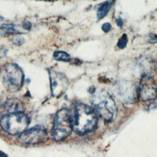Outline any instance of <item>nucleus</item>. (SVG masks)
<instances>
[{
	"label": "nucleus",
	"instance_id": "obj_1",
	"mask_svg": "<svg viewBox=\"0 0 157 157\" xmlns=\"http://www.w3.org/2000/svg\"><path fill=\"white\" fill-rule=\"evenodd\" d=\"M73 130L79 135H84L94 131L98 125V113L90 106L84 103H77L72 116Z\"/></svg>",
	"mask_w": 157,
	"mask_h": 157
},
{
	"label": "nucleus",
	"instance_id": "obj_2",
	"mask_svg": "<svg viewBox=\"0 0 157 157\" xmlns=\"http://www.w3.org/2000/svg\"><path fill=\"white\" fill-rule=\"evenodd\" d=\"M92 103L100 117L106 121H111L114 120L117 114V106L113 98L106 91L95 90L92 94Z\"/></svg>",
	"mask_w": 157,
	"mask_h": 157
},
{
	"label": "nucleus",
	"instance_id": "obj_3",
	"mask_svg": "<svg viewBox=\"0 0 157 157\" xmlns=\"http://www.w3.org/2000/svg\"><path fill=\"white\" fill-rule=\"evenodd\" d=\"M73 130V118L67 109H61L54 118L51 136L55 141H62Z\"/></svg>",
	"mask_w": 157,
	"mask_h": 157
},
{
	"label": "nucleus",
	"instance_id": "obj_4",
	"mask_svg": "<svg viewBox=\"0 0 157 157\" xmlns=\"http://www.w3.org/2000/svg\"><path fill=\"white\" fill-rule=\"evenodd\" d=\"M29 124V118L23 113H9L0 120V126L2 129L11 135L21 134L26 130Z\"/></svg>",
	"mask_w": 157,
	"mask_h": 157
},
{
	"label": "nucleus",
	"instance_id": "obj_5",
	"mask_svg": "<svg viewBox=\"0 0 157 157\" xmlns=\"http://www.w3.org/2000/svg\"><path fill=\"white\" fill-rule=\"evenodd\" d=\"M1 77L5 88L10 92H17L23 85V72L17 64H6L2 67Z\"/></svg>",
	"mask_w": 157,
	"mask_h": 157
},
{
	"label": "nucleus",
	"instance_id": "obj_6",
	"mask_svg": "<svg viewBox=\"0 0 157 157\" xmlns=\"http://www.w3.org/2000/svg\"><path fill=\"white\" fill-rule=\"evenodd\" d=\"M137 91L138 97L143 101L153 100L157 98V84L149 75H144L142 77Z\"/></svg>",
	"mask_w": 157,
	"mask_h": 157
},
{
	"label": "nucleus",
	"instance_id": "obj_7",
	"mask_svg": "<svg viewBox=\"0 0 157 157\" xmlns=\"http://www.w3.org/2000/svg\"><path fill=\"white\" fill-rule=\"evenodd\" d=\"M46 135L47 133L45 128L40 125H38L23 131L19 135L18 140L20 143H23V144L34 145L44 142L46 139Z\"/></svg>",
	"mask_w": 157,
	"mask_h": 157
},
{
	"label": "nucleus",
	"instance_id": "obj_8",
	"mask_svg": "<svg viewBox=\"0 0 157 157\" xmlns=\"http://www.w3.org/2000/svg\"><path fill=\"white\" fill-rule=\"evenodd\" d=\"M50 89L54 97H61L67 88V79L63 73L56 71H49Z\"/></svg>",
	"mask_w": 157,
	"mask_h": 157
},
{
	"label": "nucleus",
	"instance_id": "obj_9",
	"mask_svg": "<svg viewBox=\"0 0 157 157\" xmlns=\"http://www.w3.org/2000/svg\"><path fill=\"white\" fill-rule=\"evenodd\" d=\"M120 98L126 102H134L137 99L138 91L130 82H121L119 86Z\"/></svg>",
	"mask_w": 157,
	"mask_h": 157
},
{
	"label": "nucleus",
	"instance_id": "obj_10",
	"mask_svg": "<svg viewBox=\"0 0 157 157\" xmlns=\"http://www.w3.org/2000/svg\"><path fill=\"white\" fill-rule=\"evenodd\" d=\"M5 109L9 113L23 112V105L21 103V101H19L17 99H10L8 101H6Z\"/></svg>",
	"mask_w": 157,
	"mask_h": 157
},
{
	"label": "nucleus",
	"instance_id": "obj_11",
	"mask_svg": "<svg viewBox=\"0 0 157 157\" xmlns=\"http://www.w3.org/2000/svg\"><path fill=\"white\" fill-rule=\"evenodd\" d=\"M13 34H21V32L18 31L16 25L13 24H4L0 26V36L7 37Z\"/></svg>",
	"mask_w": 157,
	"mask_h": 157
},
{
	"label": "nucleus",
	"instance_id": "obj_12",
	"mask_svg": "<svg viewBox=\"0 0 157 157\" xmlns=\"http://www.w3.org/2000/svg\"><path fill=\"white\" fill-rule=\"evenodd\" d=\"M111 1H106L104 2L103 4H101L98 8V19L100 20L101 18H103L109 12L111 8Z\"/></svg>",
	"mask_w": 157,
	"mask_h": 157
},
{
	"label": "nucleus",
	"instance_id": "obj_13",
	"mask_svg": "<svg viewBox=\"0 0 157 157\" xmlns=\"http://www.w3.org/2000/svg\"><path fill=\"white\" fill-rule=\"evenodd\" d=\"M53 57L57 61H63V62H70L71 61V56L67 53L64 51H56L54 52Z\"/></svg>",
	"mask_w": 157,
	"mask_h": 157
},
{
	"label": "nucleus",
	"instance_id": "obj_14",
	"mask_svg": "<svg viewBox=\"0 0 157 157\" xmlns=\"http://www.w3.org/2000/svg\"><path fill=\"white\" fill-rule=\"evenodd\" d=\"M127 44V37L126 35H124L119 40V44H118V46L120 47V48H124L125 45Z\"/></svg>",
	"mask_w": 157,
	"mask_h": 157
},
{
	"label": "nucleus",
	"instance_id": "obj_15",
	"mask_svg": "<svg viewBox=\"0 0 157 157\" xmlns=\"http://www.w3.org/2000/svg\"><path fill=\"white\" fill-rule=\"evenodd\" d=\"M111 29V25L110 23H105L102 25V30H103L104 32H108V31H110Z\"/></svg>",
	"mask_w": 157,
	"mask_h": 157
},
{
	"label": "nucleus",
	"instance_id": "obj_16",
	"mask_svg": "<svg viewBox=\"0 0 157 157\" xmlns=\"http://www.w3.org/2000/svg\"><path fill=\"white\" fill-rule=\"evenodd\" d=\"M7 54V48L6 47H0V58L4 57Z\"/></svg>",
	"mask_w": 157,
	"mask_h": 157
},
{
	"label": "nucleus",
	"instance_id": "obj_17",
	"mask_svg": "<svg viewBox=\"0 0 157 157\" xmlns=\"http://www.w3.org/2000/svg\"><path fill=\"white\" fill-rule=\"evenodd\" d=\"M0 157H8V156H7L6 153H4V152H2V151H0Z\"/></svg>",
	"mask_w": 157,
	"mask_h": 157
},
{
	"label": "nucleus",
	"instance_id": "obj_18",
	"mask_svg": "<svg viewBox=\"0 0 157 157\" xmlns=\"http://www.w3.org/2000/svg\"><path fill=\"white\" fill-rule=\"evenodd\" d=\"M118 23H119V25H120V26H121L122 22H121V19H118Z\"/></svg>",
	"mask_w": 157,
	"mask_h": 157
},
{
	"label": "nucleus",
	"instance_id": "obj_19",
	"mask_svg": "<svg viewBox=\"0 0 157 157\" xmlns=\"http://www.w3.org/2000/svg\"><path fill=\"white\" fill-rule=\"evenodd\" d=\"M0 20H3V17H0Z\"/></svg>",
	"mask_w": 157,
	"mask_h": 157
},
{
	"label": "nucleus",
	"instance_id": "obj_20",
	"mask_svg": "<svg viewBox=\"0 0 157 157\" xmlns=\"http://www.w3.org/2000/svg\"><path fill=\"white\" fill-rule=\"evenodd\" d=\"M46 1H54V0H46Z\"/></svg>",
	"mask_w": 157,
	"mask_h": 157
}]
</instances>
